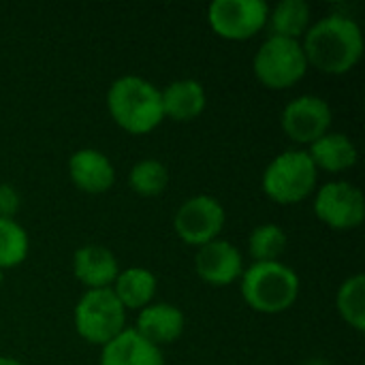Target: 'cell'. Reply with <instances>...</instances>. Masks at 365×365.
<instances>
[{
    "mask_svg": "<svg viewBox=\"0 0 365 365\" xmlns=\"http://www.w3.org/2000/svg\"><path fill=\"white\" fill-rule=\"evenodd\" d=\"M302 47L308 66L325 75H344L364 56V34L353 17L331 13L308 28Z\"/></svg>",
    "mask_w": 365,
    "mask_h": 365,
    "instance_id": "cell-1",
    "label": "cell"
},
{
    "mask_svg": "<svg viewBox=\"0 0 365 365\" xmlns=\"http://www.w3.org/2000/svg\"><path fill=\"white\" fill-rule=\"evenodd\" d=\"M107 109L113 122L130 135H148L165 120L160 90L137 75L118 77L109 86Z\"/></svg>",
    "mask_w": 365,
    "mask_h": 365,
    "instance_id": "cell-2",
    "label": "cell"
},
{
    "mask_svg": "<svg viewBox=\"0 0 365 365\" xmlns=\"http://www.w3.org/2000/svg\"><path fill=\"white\" fill-rule=\"evenodd\" d=\"M242 297L261 314L289 310L299 295V276L280 261L255 263L242 274Z\"/></svg>",
    "mask_w": 365,
    "mask_h": 365,
    "instance_id": "cell-3",
    "label": "cell"
},
{
    "mask_svg": "<svg viewBox=\"0 0 365 365\" xmlns=\"http://www.w3.org/2000/svg\"><path fill=\"white\" fill-rule=\"evenodd\" d=\"M319 171L304 150L278 154L263 171V192L280 205H293L308 199L317 188Z\"/></svg>",
    "mask_w": 365,
    "mask_h": 365,
    "instance_id": "cell-4",
    "label": "cell"
},
{
    "mask_svg": "<svg viewBox=\"0 0 365 365\" xmlns=\"http://www.w3.org/2000/svg\"><path fill=\"white\" fill-rule=\"evenodd\" d=\"M255 77L269 90H289L304 79L308 60L299 41L267 36L252 60Z\"/></svg>",
    "mask_w": 365,
    "mask_h": 365,
    "instance_id": "cell-5",
    "label": "cell"
},
{
    "mask_svg": "<svg viewBox=\"0 0 365 365\" xmlns=\"http://www.w3.org/2000/svg\"><path fill=\"white\" fill-rule=\"evenodd\" d=\"M75 329L81 340L105 346L126 329V310L111 289H92L75 306Z\"/></svg>",
    "mask_w": 365,
    "mask_h": 365,
    "instance_id": "cell-6",
    "label": "cell"
},
{
    "mask_svg": "<svg viewBox=\"0 0 365 365\" xmlns=\"http://www.w3.org/2000/svg\"><path fill=\"white\" fill-rule=\"evenodd\" d=\"M269 6L263 0H216L207 9L212 30L227 41H246L267 26Z\"/></svg>",
    "mask_w": 365,
    "mask_h": 365,
    "instance_id": "cell-7",
    "label": "cell"
},
{
    "mask_svg": "<svg viewBox=\"0 0 365 365\" xmlns=\"http://www.w3.org/2000/svg\"><path fill=\"white\" fill-rule=\"evenodd\" d=\"M225 220L227 214L218 199L210 195H197L180 205L173 218V229L184 244L201 248L218 240L225 229Z\"/></svg>",
    "mask_w": 365,
    "mask_h": 365,
    "instance_id": "cell-8",
    "label": "cell"
},
{
    "mask_svg": "<svg viewBox=\"0 0 365 365\" xmlns=\"http://www.w3.org/2000/svg\"><path fill=\"white\" fill-rule=\"evenodd\" d=\"M314 214L336 231L357 229L365 218V199L351 182H329L314 197Z\"/></svg>",
    "mask_w": 365,
    "mask_h": 365,
    "instance_id": "cell-9",
    "label": "cell"
},
{
    "mask_svg": "<svg viewBox=\"0 0 365 365\" xmlns=\"http://www.w3.org/2000/svg\"><path fill=\"white\" fill-rule=\"evenodd\" d=\"M282 130L295 143L312 145L317 139L329 133L331 128V107L325 98L314 94H304L293 98L280 118Z\"/></svg>",
    "mask_w": 365,
    "mask_h": 365,
    "instance_id": "cell-10",
    "label": "cell"
},
{
    "mask_svg": "<svg viewBox=\"0 0 365 365\" xmlns=\"http://www.w3.org/2000/svg\"><path fill=\"white\" fill-rule=\"evenodd\" d=\"M195 272L203 282L212 287H227L242 278L244 259L231 242L214 240L197 250Z\"/></svg>",
    "mask_w": 365,
    "mask_h": 365,
    "instance_id": "cell-11",
    "label": "cell"
},
{
    "mask_svg": "<svg viewBox=\"0 0 365 365\" xmlns=\"http://www.w3.org/2000/svg\"><path fill=\"white\" fill-rule=\"evenodd\" d=\"M68 175L71 182L88 195H103L115 184V169L111 160L92 148L77 150L68 158Z\"/></svg>",
    "mask_w": 365,
    "mask_h": 365,
    "instance_id": "cell-12",
    "label": "cell"
},
{
    "mask_svg": "<svg viewBox=\"0 0 365 365\" xmlns=\"http://www.w3.org/2000/svg\"><path fill=\"white\" fill-rule=\"evenodd\" d=\"M73 274L83 287H88V291L111 289V284L115 282V278L120 274V265L109 248L88 244V246H81L79 250H75Z\"/></svg>",
    "mask_w": 365,
    "mask_h": 365,
    "instance_id": "cell-13",
    "label": "cell"
},
{
    "mask_svg": "<svg viewBox=\"0 0 365 365\" xmlns=\"http://www.w3.org/2000/svg\"><path fill=\"white\" fill-rule=\"evenodd\" d=\"M184 325L186 319L180 308L171 304H150L139 312L137 325L133 329L150 344L160 349L180 340V336L184 334Z\"/></svg>",
    "mask_w": 365,
    "mask_h": 365,
    "instance_id": "cell-14",
    "label": "cell"
},
{
    "mask_svg": "<svg viewBox=\"0 0 365 365\" xmlns=\"http://www.w3.org/2000/svg\"><path fill=\"white\" fill-rule=\"evenodd\" d=\"M101 365H165L158 346L150 344L135 329H124L103 346Z\"/></svg>",
    "mask_w": 365,
    "mask_h": 365,
    "instance_id": "cell-15",
    "label": "cell"
},
{
    "mask_svg": "<svg viewBox=\"0 0 365 365\" xmlns=\"http://www.w3.org/2000/svg\"><path fill=\"white\" fill-rule=\"evenodd\" d=\"M163 113L175 122L197 120L207 105L205 88L197 79H180L169 83L163 92Z\"/></svg>",
    "mask_w": 365,
    "mask_h": 365,
    "instance_id": "cell-16",
    "label": "cell"
},
{
    "mask_svg": "<svg viewBox=\"0 0 365 365\" xmlns=\"http://www.w3.org/2000/svg\"><path fill=\"white\" fill-rule=\"evenodd\" d=\"M310 160L314 163L317 171L323 169L327 173H342L357 163V148L355 143L342 133H327L317 139L308 150Z\"/></svg>",
    "mask_w": 365,
    "mask_h": 365,
    "instance_id": "cell-17",
    "label": "cell"
},
{
    "mask_svg": "<svg viewBox=\"0 0 365 365\" xmlns=\"http://www.w3.org/2000/svg\"><path fill=\"white\" fill-rule=\"evenodd\" d=\"M158 280L145 267H128L118 274L113 282V295L124 306V310H143L152 304L156 295Z\"/></svg>",
    "mask_w": 365,
    "mask_h": 365,
    "instance_id": "cell-18",
    "label": "cell"
},
{
    "mask_svg": "<svg viewBox=\"0 0 365 365\" xmlns=\"http://www.w3.org/2000/svg\"><path fill=\"white\" fill-rule=\"evenodd\" d=\"M272 36L299 41L310 28V6L304 0H282L267 15Z\"/></svg>",
    "mask_w": 365,
    "mask_h": 365,
    "instance_id": "cell-19",
    "label": "cell"
},
{
    "mask_svg": "<svg viewBox=\"0 0 365 365\" xmlns=\"http://www.w3.org/2000/svg\"><path fill=\"white\" fill-rule=\"evenodd\" d=\"M338 312L342 321L355 331H365V276L355 274L342 282L336 297Z\"/></svg>",
    "mask_w": 365,
    "mask_h": 365,
    "instance_id": "cell-20",
    "label": "cell"
},
{
    "mask_svg": "<svg viewBox=\"0 0 365 365\" xmlns=\"http://www.w3.org/2000/svg\"><path fill=\"white\" fill-rule=\"evenodd\" d=\"M128 182H130V188L139 197H158L165 192L169 184V171L160 160L143 158L133 165Z\"/></svg>",
    "mask_w": 365,
    "mask_h": 365,
    "instance_id": "cell-21",
    "label": "cell"
},
{
    "mask_svg": "<svg viewBox=\"0 0 365 365\" xmlns=\"http://www.w3.org/2000/svg\"><path fill=\"white\" fill-rule=\"evenodd\" d=\"M287 250V233L278 225H259L248 237V252L255 263H269L280 261L282 252Z\"/></svg>",
    "mask_w": 365,
    "mask_h": 365,
    "instance_id": "cell-22",
    "label": "cell"
},
{
    "mask_svg": "<svg viewBox=\"0 0 365 365\" xmlns=\"http://www.w3.org/2000/svg\"><path fill=\"white\" fill-rule=\"evenodd\" d=\"M28 233L26 229L9 218H0V269L17 267L28 257Z\"/></svg>",
    "mask_w": 365,
    "mask_h": 365,
    "instance_id": "cell-23",
    "label": "cell"
},
{
    "mask_svg": "<svg viewBox=\"0 0 365 365\" xmlns=\"http://www.w3.org/2000/svg\"><path fill=\"white\" fill-rule=\"evenodd\" d=\"M19 192L11 184H0V218L15 220V214L19 212Z\"/></svg>",
    "mask_w": 365,
    "mask_h": 365,
    "instance_id": "cell-24",
    "label": "cell"
},
{
    "mask_svg": "<svg viewBox=\"0 0 365 365\" xmlns=\"http://www.w3.org/2000/svg\"><path fill=\"white\" fill-rule=\"evenodd\" d=\"M0 365H24L21 361L13 359V357H0Z\"/></svg>",
    "mask_w": 365,
    "mask_h": 365,
    "instance_id": "cell-25",
    "label": "cell"
},
{
    "mask_svg": "<svg viewBox=\"0 0 365 365\" xmlns=\"http://www.w3.org/2000/svg\"><path fill=\"white\" fill-rule=\"evenodd\" d=\"M2 280H4V274H2V269H0V284H2Z\"/></svg>",
    "mask_w": 365,
    "mask_h": 365,
    "instance_id": "cell-26",
    "label": "cell"
}]
</instances>
